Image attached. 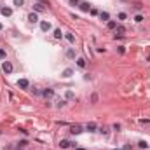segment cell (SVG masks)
<instances>
[{"label": "cell", "mask_w": 150, "mask_h": 150, "mask_svg": "<svg viewBox=\"0 0 150 150\" xmlns=\"http://www.w3.org/2000/svg\"><path fill=\"white\" fill-rule=\"evenodd\" d=\"M107 26H108V30H115L117 28V23L115 21H107Z\"/></svg>", "instance_id": "16"}, {"label": "cell", "mask_w": 150, "mask_h": 150, "mask_svg": "<svg viewBox=\"0 0 150 150\" xmlns=\"http://www.w3.org/2000/svg\"><path fill=\"white\" fill-rule=\"evenodd\" d=\"M26 145H28V141H26V140H21V141H19V148H25Z\"/></svg>", "instance_id": "26"}, {"label": "cell", "mask_w": 150, "mask_h": 150, "mask_svg": "<svg viewBox=\"0 0 150 150\" xmlns=\"http://www.w3.org/2000/svg\"><path fill=\"white\" fill-rule=\"evenodd\" d=\"M2 28H4V26H2V23H0V30H2Z\"/></svg>", "instance_id": "33"}, {"label": "cell", "mask_w": 150, "mask_h": 150, "mask_svg": "<svg viewBox=\"0 0 150 150\" xmlns=\"http://www.w3.org/2000/svg\"><path fill=\"white\" fill-rule=\"evenodd\" d=\"M66 58L73 59V58H75V49H68V51H66Z\"/></svg>", "instance_id": "17"}, {"label": "cell", "mask_w": 150, "mask_h": 150, "mask_svg": "<svg viewBox=\"0 0 150 150\" xmlns=\"http://www.w3.org/2000/svg\"><path fill=\"white\" fill-rule=\"evenodd\" d=\"M117 18H119V21H124V19H127V14H126V12H119Z\"/></svg>", "instance_id": "22"}, {"label": "cell", "mask_w": 150, "mask_h": 150, "mask_svg": "<svg viewBox=\"0 0 150 150\" xmlns=\"http://www.w3.org/2000/svg\"><path fill=\"white\" fill-rule=\"evenodd\" d=\"M80 133H84V127H82V126L75 124V126L70 127V134H80Z\"/></svg>", "instance_id": "2"}, {"label": "cell", "mask_w": 150, "mask_h": 150, "mask_svg": "<svg viewBox=\"0 0 150 150\" xmlns=\"http://www.w3.org/2000/svg\"><path fill=\"white\" fill-rule=\"evenodd\" d=\"M0 12H2V16H5V18H11V16H12V9H11V7H2Z\"/></svg>", "instance_id": "6"}, {"label": "cell", "mask_w": 150, "mask_h": 150, "mask_svg": "<svg viewBox=\"0 0 150 150\" xmlns=\"http://www.w3.org/2000/svg\"><path fill=\"white\" fill-rule=\"evenodd\" d=\"M42 96H44V98H52V96H54V89H51V87L44 89V91H42Z\"/></svg>", "instance_id": "7"}, {"label": "cell", "mask_w": 150, "mask_h": 150, "mask_svg": "<svg viewBox=\"0 0 150 150\" xmlns=\"http://www.w3.org/2000/svg\"><path fill=\"white\" fill-rule=\"evenodd\" d=\"M112 127H113V131H120V124H113Z\"/></svg>", "instance_id": "31"}, {"label": "cell", "mask_w": 150, "mask_h": 150, "mask_svg": "<svg viewBox=\"0 0 150 150\" xmlns=\"http://www.w3.org/2000/svg\"><path fill=\"white\" fill-rule=\"evenodd\" d=\"M124 33H126V28H124L122 25H117V28H115V35H120V37H122Z\"/></svg>", "instance_id": "10"}, {"label": "cell", "mask_w": 150, "mask_h": 150, "mask_svg": "<svg viewBox=\"0 0 150 150\" xmlns=\"http://www.w3.org/2000/svg\"><path fill=\"white\" fill-rule=\"evenodd\" d=\"M18 87H21V89H28V87H30L28 79H19V80H18Z\"/></svg>", "instance_id": "3"}, {"label": "cell", "mask_w": 150, "mask_h": 150, "mask_svg": "<svg viewBox=\"0 0 150 150\" xmlns=\"http://www.w3.org/2000/svg\"><path fill=\"white\" fill-rule=\"evenodd\" d=\"M117 51H119V54H124V52H126V49H124L122 45H119V47H117Z\"/></svg>", "instance_id": "29"}, {"label": "cell", "mask_w": 150, "mask_h": 150, "mask_svg": "<svg viewBox=\"0 0 150 150\" xmlns=\"http://www.w3.org/2000/svg\"><path fill=\"white\" fill-rule=\"evenodd\" d=\"M65 37H66V40H68L70 44H75V37H73V33H66Z\"/></svg>", "instance_id": "20"}, {"label": "cell", "mask_w": 150, "mask_h": 150, "mask_svg": "<svg viewBox=\"0 0 150 150\" xmlns=\"http://www.w3.org/2000/svg\"><path fill=\"white\" fill-rule=\"evenodd\" d=\"M80 2H82V0H70V5H75V7H79V5H80Z\"/></svg>", "instance_id": "25"}, {"label": "cell", "mask_w": 150, "mask_h": 150, "mask_svg": "<svg viewBox=\"0 0 150 150\" xmlns=\"http://www.w3.org/2000/svg\"><path fill=\"white\" fill-rule=\"evenodd\" d=\"M28 21H30V23H37L38 21L37 12H30V14H28Z\"/></svg>", "instance_id": "12"}, {"label": "cell", "mask_w": 150, "mask_h": 150, "mask_svg": "<svg viewBox=\"0 0 150 150\" xmlns=\"http://www.w3.org/2000/svg\"><path fill=\"white\" fill-rule=\"evenodd\" d=\"M77 66L79 68H86V59L84 58H77Z\"/></svg>", "instance_id": "13"}, {"label": "cell", "mask_w": 150, "mask_h": 150, "mask_svg": "<svg viewBox=\"0 0 150 150\" xmlns=\"http://www.w3.org/2000/svg\"><path fill=\"white\" fill-rule=\"evenodd\" d=\"M65 98H66V100H75V93L73 91H66V93H65Z\"/></svg>", "instance_id": "14"}, {"label": "cell", "mask_w": 150, "mask_h": 150, "mask_svg": "<svg viewBox=\"0 0 150 150\" xmlns=\"http://www.w3.org/2000/svg\"><path fill=\"white\" fill-rule=\"evenodd\" d=\"M91 101H93V103H98V94H96V93L91 96Z\"/></svg>", "instance_id": "27"}, {"label": "cell", "mask_w": 150, "mask_h": 150, "mask_svg": "<svg viewBox=\"0 0 150 150\" xmlns=\"http://www.w3.org/2000/svg\"><path fill=\"white\" fill-rule=\"evenodd\" d=\"M61 37H63L61 30H59V28H56V30H54V38H61Z\"/></svg>", "instance_id": "21"}, {"label": "cell", "mask_w": 150, "mask_h": 150, "mask_svg": "<svg viewBox=\"0 0 150 150\" xmlns=\"http://www.w3.org/2000/svg\"><path fill=\"white\" fill-rule=\"evenodd\" d=\"M72 73H73V70H72V68H66V70H63V77H72Z\"/></svg>", "instance_id": "18"}, {"label": "cell", "mask_w": 150, "mask_h": 150, "mask_svg": "<svg viewBox=\"0 0 150 150\" xmlns=\"http://www.w3.org/2000/svg\"><path fill=\"white\" fill-rule=\"evenodd\" d=\"M138 147H140L141 150H147V148L150 147V145L147 143V141H143V140H141V141H138Z\"/></svg>", "instance_id": "15"}, {"label": "cell", "mask_w": 150, "mask_h": 150, "mask_svg": "<svg viewBox=\"0 0 150 150\" xmlns=\"http://www.w3.org/2000/svg\"><path fill=\"white\" fill-rule=\"evenodd\" d=\"M77 150H86V148H77Z\"/></svg>", "instance_id": "34"}, {"label": "cell", "mask_w": 150, "mask_h": 150, "mask_svg": "<svg viewBox=\"0 0 150 150\" xmlns=\"http://www.w3.org/2000/svg\"><path fill=\"white\" fill-rule=\"evenodd\" d=\"M96 129H98V126H96L94 122H89V124L86 126V131H89V133H96Z\"/></svg>", "instance_id": "9"}, {"label": "cell", "mask_w": 150, "mask_h": 150, "mask_svg": "<svg viewBox=\"0 0 150 150\" xmlns=\"http://www.w3.org/2000/svg\"><path fill=\"white\" fill-rule=\"evenodd\" d=\"M18 150H23V148H18Z\"/></svg>", "instance_id": "35"}, {"label": "cell", "mask_w": 150, "mask_h": 150, "mask_svg": "<svg viewBox=\"0 0 150 150\" xmlns=\"http://www.w3.org/2000/svg\"><path fill=\"white\" fill-rule=\"evenodd\" d=\"M14 5L16 7H23L25 5V0H14Z\"/></svg>", "instance_id": "24"}, {"label": "cell", "mask_w": 150, "mask_h": 150, "mask_svg": "<svg viewBox=\"0 0 150 150\" xmlns=\"http://www.w3.org/2000/svg\"><path fill=\"white\" fill-rule=\"evenodd\" d=\"M59 147H61V148H70V147H72V141H70V140H61V141H59Z\"/></svg>", "instance_id": "11"}, {"label": "cell", "mask_w": 150, "mask_h": 150, "mask_svg": "<svg viewBox=\"0 0 150 150\" xmlns=\"http://www.w3.org/2000/svg\"><path fill=\"white\" fill-rule=\"evenodd\" d=\"M2 70H4V73H12L14 66H12L11 61H4V63H2Z\"/></svg>", "instance_id": "1"}, {"label": "cell", "mask_w": 150, "mask_h": 150, "mask_svg": "<svg viewBox=\"0 0 150 150\" xmlns=\"http://www.w3.org/2000/svg\"><path fill=\"white\" fill-rule=\"evenodd\" d=\"M79 9H80L82 12H89V11H91V4H89V2H80Z\"/></svg>", "instance_id": "5"}, {"label": "cell", "mask_w": 150, "mask_h": 150, "mask_svg": "<svg viewBox=\"0 0 150 150\" xmlns=\"http://www.w3.org/2000/svg\"><path fill=\"white\" fill-rule=\"evenodd\" d=\"M0 9H2V7H0Z\"/></svg>", "instance_id": "37"}, {"label": "cell", "mask_w": 150, "mask_h": 150, "mask_svg": "<svg viewBox=\"0 0 150 150\" xmlns=\"http://www.w3.org/2000/svg\"><path fill=\"white\" fill-rule=\"evenodd\" d=\"M100 133H103V134H108L110 131H108V127H101V129H100Z\"/></svg>", "instance_id": "30"}, {"label": "cell", "mask_w": 150, "mask_h": 150, "mask_svg": "<svg viewBox=\"0 0 150 150\" xmlns=\"http://www.w3.org/2000/svg\"><path fill=\"white\" fill-rule=\"evenodd\" d=\"M100 18H101L103 21H110V14H108V12H101V14H100Z\"/></svg>", "instance_id": "19"}, {"label": "cell", "mask_w": 150, "mask_h": 150, "mask_svg": "<svg viewBox=\"0 0 150 150\" xmlns=\"http://www.w3.org/2000/svg\"><path fill=\"white\" fill-rule=\"evenodd\" d=\"M40 30L42 32H49L51 30V23L49 21H40Z\"/></svg>", "instance_id": "8"}, {"label": "cell", "mask_w": 150, "mask_h": 150, "mask_svg": "<svg viewBox=\"0 0 150 150\" xmlns=\"http://www.w3.org/2000/svg\"><path fill=\"white\" fill-rule=\"evenodd\" d=\"M47 7H45V4H40V2H37V4H33V11L35 12H44Z\"/></svg>", "instance_id": "4"}, {"label": "cell", "mask_w": 150, "mask_h": 150, "mask_svg": "<svg viewBox=\"0 0 150 150\" xmlns=\"http://www.w3.org/2000/svg\"><path fill=\"white\" fill-rule=\"evenodd\" d=\"M122 150H133V147H131V145H126V147H124Z\"/></svg>", "instance_id": "32"}, {"label": "cell", "mask_w": 150, "mask_h": 150, "mask_svg": "<svg viewBox=\"0 0 150 150\" xmlns=\"http://www.w3.org/2000/svg\"><path fill=\"white\" fill-rule=\"evenodd\" d=\"M7 58V54H5V51L4 49H0V59H5Z\"/></svg>", "instance_id": "28"}, {"label": "cell", "mask_w": 150, "mask_h": 150, "mask_svg": "<svg viewBox=\"0 0 150 150\" xmlns=\"http://www.w3.org/2000/svg\"><path fill=\"white\" fill-rule=\"evenodd\" d=\"M115 150H119V148H115Z\"/></svg>", "instance_id": "36"}, {"label": "cell", "mask_w": 150, "mask_h": 150, "mask_svg": "<svg viewBox=\"0 0 150 150\" xmlns=\"http://www.w3.org/2000/svg\"><path fill=\"white\" fill-rule=\"evenodd\" d=\"M143 19H145V18H143L141 14H136V16H134V21H136V23H141Z\"/></svg>", "instance_id": "23"}]
</instances>
